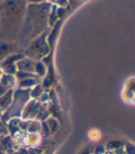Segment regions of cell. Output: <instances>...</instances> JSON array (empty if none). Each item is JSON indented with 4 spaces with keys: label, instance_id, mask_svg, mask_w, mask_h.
Instances as JSON below:
<instances>
[{
    "label": "cell",
    "instance_id": "cell-1",
    "mask_svg": "<svg viewBox=\"0 0 135 154\" xmlns=\"http://www.w3.org/2000/svg\"><path fill=\"white\" fill-rule=\"evenodd\" d=\"M26 14L23 0H4L0 4V36L3 42L11 43L19 34Z\"/></svg>",
    "mask_w": 135,
    "mask_h": 154
},
{
    "label": "cell",
    "instance_id": "cell-2",
    "mask_svg": "<svg viewBox=\"0 0 135 154\" xmlns=\"http://www.w3.org/2000/svg\"><path fill=\"white\" fill-rule=\"evenodd\" d=\"M31 99L30 98V90H22L16 88L14 90L13 101L9 108L3 113L2 117L8 120L11 118H20L22 109L25 103Z\"/></svg>",
    "mask_w": 135,
    "mask_h": 154
},
{
    "label": "cell",
    "instance_id": "cell-3",
    "mask_svg": "<svg viewBox=\"0 0 135 154\" xmlns=\"http://www.w3.org/2000/svg\"><path fill=\"white\" fill-rule=\"evenodd\" d=\"M46 34H40L37 36L26 50L25 57H30L34 61H41L50 51V47L46 39Z\"/></svg>",
    "mask_w": 135,
    "mask_h": 154
},
{
    "label": "cell",
    "instance_id": "cell-4",
    "mask_svg": "<svg viewBox=\"0 0 135 154\" xmlns=\"http://www.w3.org/2000/svg\"><path fill=\"white\" fill-rule=\"evenodd\" d=\"M21 57H23V54H12L8 55V57H7L6 58L2 59L0 61V67L2 69V72L5 74L15 75L17 72L16 63Z\"/></svg>",
    "mask_w": 135,
    "mask_h": 154
},
{
    "label": "cell",
    "instance_id": "cell-5",
    "mask_svg": "<svg viewBox=\"0 0 135 154\" xmlns=\"http://www.w3.org/2000/svg\"><path fill=\"white\" fill-rule=\"evenodd\" d=\"M41 103L37 100L30 99L27 102L22 109L20 118L22 120H33L36 118Z\"/></svg>",
    "mask_w": 135,
    "mask_h": 154
},
{
    "label": "cell",
    "instance_id": "cell-6",
    "mask_svg": "<svg viewBox=\"0 0 135 154\" xmlns=\"http://www.w3.org/2000/svg\"><path fill=\"white\" fill-rule=\"evenodd\" d=\"M134 88H135V79L134 77L129 78L123 85L121 97L125 103L133 104L134 103Z\"/></svg>",
    "mask_w": 135,
    "mask_h": 154
},
{
    "label": "cell",
    "instance_id": "cell-7",
    "mask_svg": "<svg viewBox=\"0 0 135 154\" xmlns=\"http://www.w3.org/2000/svg\"><path fill=\"white\" fill-rule=\"evenodd\" d=\"M36 61L33 60L30 57H27L23 54L16 63L17 71L25 72V73H33L34 74V67H35ZM36 76V75H35Z\"/></svg>",
    "mask_w": 135,
    "mask_h": 154
},
{
    "label": "cell",
    "instance_id": "cell-8",
    "mask_svg": "<svg viewBox=\"0 0 135 154\" xmlns=\"http://www.w3.org/2000/svg\"><path fill=\"white\" fill-rule=\"evenodd\" d=\"M40 82V78L35 75H32L29 77H25L20 79H17L16 88L22 89V90H31Z\"/></svg>",
    "mask_w": 135,
    "mask_h": 154
},
{
    "label": "cell",
    "instance_id": "cell-9",
    "mask_svg": "<svg viewBox=\"0 0 135 154\" xmlns=\"http://www.w3.org/2000/svg\"><path fill=\"white\" fill-rule=\"evenodd\" d=\"M14 90L15 89H11L0 96V109L3 111V113L9 108V106L12 103Z\"/></svg>",
    "mask_w": 135,
    "mask_h": 154
},
{
    "label": "cell",
    "instance_id": "cell-10",
    "mask_svg": "<svg viewBox=\"0 0 135 154\" xmlns=\"http://www.w3.org/2000/svg\"><path fill=\"white\" fill-rule=\"evenodd\" d=\"M25 140L28 145L35 147L39 145L40 141H41V135L40 133H28L25 137Z\"/></svg>",
    "mask_w": 135,
    "mask_h": 154
},
{
    "label": "cell",
    "instance_id": "cell-11",
    "mask_svg": "<svg viewBox=\"0 0 135 154\" xmlns=\"http://www.w3.org/2000/svg\"><path fill=\"white\" fill-rule=\"evenodd\" d=\"M41 125H42V121H39L36 119L29 120L27 132L28 133H40V131H41Z\"/></svg>",
    "mask_w": 135,
    "mask_h": 154
},
{
    "label": "cell",
    "instance_id": "cell-12",
    "mask_svg": "<svg viewBox=\"0 0 135 154\" xmlns=\"http://www.w3.org/2000/svg\"><path fill=\"white\" fill-rule=\"evenodd\" d=\"M44 92H45L44 91V87L39 83V84H37V85H35L34 87H33L30 90V98H31V99L39 101L40 97L42 96V94Z\"/></svg>",
    "mask_w": 135,
    "mask_h": 154
},
{
    "label": "cell",
    "instance_id": "cell-13",
    "mask_svg": "<svg viewBox=\"0 0 135 154\" xmlns=\"http://www.w3.org/2000/svg\"><path fill=\"white\" fill-rule=\"evenodd\" d=\"M46 74V65L42 61H36L34 67V75L38 78H43Z\"/></svg>",
    "mask_w": 135,
    "mask_h": 154
},
{
    "label": "cell",
    "instance_id": "cell-14",
    "mask_svg": "<svg viewBox=\"0 0 135 154\" xmlns=\"http://www.w3.org/2000/svg\"><path fill=\"white\" fill-rule=\"evenodd\" d=\"M46 125H47V128L49 129L50 133H54L56 132L58 128V122L56 118L54 117H48L45 120Z\"/></svg>",
    "mask_w": 135,
    "mask_h": 154
},
{
    "label": "cell",
    "instance_id": "cell-15",
    "mask_svg": "<svg viewBox=\"0 0 135 154\" xmlns=\"http://www.w3.org/2000/svg\"><path fill=\"white\" fill-rule=\"evenodd\" d=\"M121 147H123L122 143H121L120 141L118 140H112L108 143V145H107V149L108 150H111V151H114Z\"/></svg>",
    "mask_w": 135,
    "mask_h": 154
},
{
    "label": "cell",
    "instance_id": "cell-16",
    "mask_svg": "<svg viewBox=\"0 0 135 154\" xmlns=\"http://www.w3.org/2000/svg\"><path fill=\"white\" fill-rule=\"evenodd\" d=\"M101 137V133L99 130L97 129H92L91 131H89V138L93 141H96L100 138Z\"/></svg>",
    "mask_w": 135,
    "mask_h": 154
},
{
    "label": "cell",
    "instance_id": "cell-17",
    "mask_svg": "<svg viewBox=\"0 0 135 154\" xmlns=\"http://www.w3.org/2000/svg\"><path fill=\"white\" fill-rule=\"evenodd\" d=\"M8 130L7 128V125H5L2 121H0V140L5 137L8 136Z\"/></svg>",
    "mask_w": 135,
    "mask_h": 154
},
{
    "label": "cell",
    "instance_id": "cell-18",
    "mask_svg": "<svg viewBox=\"0 0 135 154\" xmlns=\"http://www.w3.org/2000/svg\"><path fill=\"white\" fill-rule=\"evenodd\" d=\"M126 154H135V148L132 143H127L124 147Z\"/></svg>",
    "mask_w": 135,
    "mask_h": 154
},
{
    "label": "cell",
    "instance_id": "cell-19",
    "mask_svg": "<svg viewBox=\"0 0 135 154\" xmlns=\"http://www.w3.org/2000/svg\"><path fill=\"white\" fill-rule=\"evenodd\" d=\"M55 3L58 8H66L69 3V0H55Z\"/></svg>",
    "mask_w": 135,
    "mask_h": 154
},
{
    "label": "cell",
    "instance_id": "cell-20",
    "mask_svg": "<svg viewBox=\"0 0 135 154\" xmlns=\"http://www.w3.org/2000/svg\"><path fill=\"white\" fill-rule=\"evenodd\" d=\"M25 3H29L31 5L33 4H40V3H43L45 0H23Z\"/></svg>",
    "mask_w": 135,
    "mask_h": 154
},
{
    "label": "cell",
    "instance_id": "cell-21",
    "mask_svg": "<svg viewBox=\"0 0 135 154\" xmlns=\"http://www.w3.org/2000/svg\"><path fill=\"white\" fill-rule=\"evenodd\" d=\"M104 154H115V153H114V151L108 150V151H107V152H105V153H104Z\"/></svg>",
    "mask_w": 135,
    "mask_h": 154
},
{
    "label": "cell",
    "instance_id": "cell-22",
    "mask_svg": "<svg viewBox=\"0 0 135 154\" xmlns=\"http://www.w3.org/2000/svg\"><path fill=\"white\" fill-rule=\"evenodd\" d=\"M94 154H104L103 152H100L97 149H96V153H94Z\"/></svg>",
    "mask_w": 135,
    "mask_h": 154
},
{
    "label": "cell",
    "instance_id": "cell-23",
    "mask_svg": "<svg viewBox=\"0 0 135 154\" xmlns=\"http://www.w3.org/2000/svg\"><path fill=\"white\" fill-rule=\"evenodd\" d=\"M2 115H3V111L0 109V117H2Z\"/></svg>",
    "mask_w": 135,
    "mask_h": 154
},
{
    "label": "cell",
    "instance_id": "cell-24",
    "mask_svg": "<svg viewBox=\"0 0 135 154\" xmlns=\"http://www.w3.org/2000/svg\"><path fill=\"white\" fill-rule=\"evenodd\" d=\"M2 74H3V72H2V69H1V67H0V77L2 76Z\"/></svg>",
    "mask_w": 135,
    "mask_h": 154
},
{
    "label": "cell",
    "instance_id": "cell-25",
    "mask_svg": "<svg viewBox=\"0 0 135 154\" xmlns=\"http://www.w3.org/2000/svg\"><path fill=\"white\" fill-rule=\"evenodd\" d=\"M3 1H4V0H0V4H1V3H2Z\"/></svg>",
    "mask_w": 135,
    "mask_h": 154
},
{
    "label": "cell",
    "instance_id": "cell-26",
    "mask_svg": "<svg viewBox=\"0 0 135 154\" xmlns=\"http://www.w3.org/2000/svg\"><path fill=\"white\" fill-rule=\"evenodd\" d=\"M48 1H54V2H55V0H48Z\"/></svg>",
    "mask_w": 135,
    "mask_h": 154
}]
</instances>
